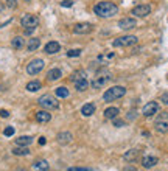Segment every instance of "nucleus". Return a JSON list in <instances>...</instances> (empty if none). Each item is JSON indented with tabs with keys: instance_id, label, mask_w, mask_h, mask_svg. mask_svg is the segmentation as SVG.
Wrapping results in <instances>:
<instances>
[{
	"instance_id": "39",
	"label": "nucleus",
	"mask_w": 168,
	"mask_h": 171,
	"mask_svg": "<svg viewBox=\"0 0 168 171\" xmlns=\"http://www.w3.org/2000/svg\"><path fill=\"white\" fill-rule=\"evenodd\" d=\"M135 118V112H129V115H128V120H134Z\"/></svg>"
},
{
	"instance_id": "9",
	"label": "nucleus",
	"mask_w": 168,
	"mask_h": 171,
	"mask_svg": "<svg viewBox=\"0 0 168 171\" xmlns=\"http://www.w3.org/2000/svg\"><path fill=\"white\" fill-rule=\"evenodd\" d=\"M111 75L107 73V75H98V76H95L93 78V81H92V87L93 89H101V87H104L109 81H111Z\"/></svg>"
},
{
	"instance_id": "17",
	"label": "nucleus",
	"mask_w": 168,
	"mask_h": 171,
	"mask_svg": "<svg viewBox=\"0 0 168 171\" xmlns=\"http://www.w3.org/2000/svg\"><path fill=\"white\" fill-rule=\"evenodd\" d=\"M31 143H33V137H30V135H22V137L16 138V145L17 146H28Z\"/></svg>"
},
{
	"instance_id": "38",
	"label": "nucleus",
	"mask_w": 168,
	"mask_h": 171,
	"mask_svg": "<svg viewBox=\"0 0 168 171\" xmlns=\"http://www.w3.org/2000/svg\"><path fill=\"white\" fill-rule=\"evenodd\" d=\"M37 143L42 146V145H45V143H47V138H45V137H41V138L37 140Z\"/></svg>"
},
{
	"instance_id": "6",
	"label": "nucleus",
	"mask_w": 168,
	"mask_h": 171,
	"mask_svg": "<svg viewBox=\"0 0 168 171\" xmlns=\"http://www.w3.org/2000/svg\"><path fill=\"white\" fill-rule=\"evenodd\" d=\"M134 44H137V37L135 36H129V34L120 36V37L114 39V42H112L114 47H131Z\"/></svg>"
},
{
	"instance_id": "21",
	"label": "nucleus",
	"mask_w": 168,
	"mask_h": 171,
	"mask_svg": "<svg viewBox=\"0 0 168 171\" xmlns=\"http://www.w3.org/2000/svg\"><path fill=\"white\" fill-rule=\"evenodd\" d=\"M118 114H120V111H118L117 107H107V109L104 111V117H106L107 120H114V118H117Z\"/></svg>"
},
{
	"instance_id": "23",
	"label": "nucleus",
	"mask_w": 168,
	"mask_h": 171,
	"mask_svg": "<svg viewBox=\"0 0 168 171\" xmlns=\"http://www.w3.org/2000/svg\"><path fill=\"white\" fill-rule=\"evenodd\" d=\"M123 157H125V160H126V162H134V160L139 157V150H129Z\"/></svg>"
},
{
	"instance_id": "11",
	"label": "nucleus",
	"mask_w": 168,
	"mask_h": 171,
	"mask_svg": "<svg viewBox=\"0 0 168 171\" xmlns=\"http://www.w3.org/2000/svg\"><path fill=\"white\" fill-rule=\"evenodd\" d=\"M157 112H159V104L156 101H150V103H147L145 106H143V115L145 117H153Z\"/></svg>"
},
{
	"instance_id": "19",
	"label": "nucleus",
	"mask_w": 168,
	"mask_h": 171,
	"mask_svg": "<svg viewBox=\"0 0 168 171\" xmlns=\"http://www.w3.org/2000/svg\"><path fill=\"white\" fill-rule=\"evenodd\" d=\"M33 168L37 169V171H49L50 165H49V162H47V160H37V162L33 163Z\"/></svg>"
},
{
	"instance_id": "30",
	"label": "nucleus",
	"mask_w": 168,
	"mask_h": 171,
	"mask_svg": "<svg viewBox=\"0 0 168 171\" xmlns=\"http://www.w3.org/2000/svg\"><path fill=\"white\" fill-rule=\"evenodd\" d=\"M81 52H83V50H80V48H73V50H68V52H67V56H68V58H78V56L81 55Z\"/></svg>"
},
{
	"instance_id": "15",
	"label": "nucleus",
	"mask_w": 168,
	"mask_h": 171,
	"mask_svg": "<svg viewBox=\"0 0 168 171\" xmlns=\"http://www.w3.org/2000/svg\"><path fill=\"white\" fill-rule=\"evenodd\" d=\"M36 120L39 121V123H49V121L52 120V114L49 111H39L36 114Z\"/></svg>"
},
{
	"instance_id": "2",
	"label": "nucleus",
	"mask_w": 168,
	"mask_h": 171,
	"mask_svg": "<svg viewBox=\"0 0 168 171\" xmlns=\"http://www.w3.org/2000/svg\"><path fill=\"white\" fill-rule=\"evenodd\" d=\"M125 93H126V89L123 86H114L104 92L103 98H104V101H115L118 98H122Z\"/></svg>"
},
{
	"instance_id": "35",
	"label": "nucleus",
	"mask_w": 168,
	"mask_h": 171,
	"mask_svg": "<svg viewBox=\"0 0 168 171\" xmlns=\"http://www.w3.org/2000/svg\"><path fill=\"white\" fill-rule=\"evenodd\" d=\"M68 171H92L90 168H68Z\"/></svg>"
},
{
	"instance_id": "27",
	"label": "nucleus",
	"mask_w": 168,
	"mask_h": 171,
	"mask_svg": "<svg viewBox=\"0 0 168 171\" xmlns=\"http://www.w3.org/2000/svg\"><path fill=\"white\" fill-rule=\"evenodd\" d=\"M75 87H76V90L84 92V90L89 87V83H87V80H86V78H83V80H78V81L75 83Z\"/></svg>"
},
{
	"instance_id": "1",
	"label": "nucleus",
	"mask_w": 168,
	"mask_h": 171,
	"mask_svg": "<svg viewBox=\"0 0 168 171\" xmlns=\"http://www.w3.org/2000/svg\"><path fill=\"white\" fill-rule=\"evenodd\" d=\"M93 13L100 17H114L118 13V6L112 2H98L93 6Z\"/></svg>"
},
{
	"instance_id": "36",
	"label": "nucleus",
	"mask_w": 168,
	"mask_h": 171,
	"mask_svg": "<svg viewBox=\"0 0 168 171\" xmlns=\"http://www.w3.org/2000/svg\"><path fill=\"white\" fill-rule=\"evenodd\" d=\"M0 117H2V118H6V117H10V112L5 111V109H2V111H0Z\"/></svg>"
},
{
	"instance_id": "41",
	"label": "nucleus",
	"mask_w": 168,
	"mask_h": 171,
	"mask_svg": "<svg viewBox=\"0 0 168 171\" xmlns=\"http://www.w3.org/2000/svg\"><path fill=\"white\" fill-rule=\"evenodd\" d=\"M2 11H3V3L0 2V13H2Z\"/></svg>"
},
{
	"instance_id": "33",
	"label": "nucleus",
	"mask_w": 168,
	"mask_h": 171,
	"mask_svg": "<svg viewBox=\"0 0 168 171\" xmlns=\"http://www.w3.org/2000/svg\"><path fill=\"white\" fill-rule=\"evenodd\" d=\"M6 6L8 8H16L17 6V0H6Z\"/></svg>"
},
{
	"instance_id": "20",
	"label": "nucleus",
	"mask_w": 168,
	"mask_h": 171,
	"mask_svg": "<svg viewBox=\"0 0 168 171\" xmlns=\"http://www.w3.org/2000/svg\"><path fill=\"white\" fill-rule=\"evenodd\" d=\"M81 114H83L84 117H90L92 114H95V104H92V103L84 104V106L81 107Z\"/></svg>"
},
{
	"instance_id": "18",
	"label": "nucleus",
	"mask_w": 168,
	"mask_h": 171,
	"mask_svg": "<svg viewBox=\"0 0 168 171\" xmlns=\"http://www.w3.org/2000/svg\"><path fill=\"white\" fill-rule=\"evenodd\" d=\"M39 47H41V39L33 37V39H30L28 44H27V50H28V52H34V50H37Z\"/></svg>"
},
{
	"instance_id": "4",
	"label": "nucleus",
	"mask_w": 168,
	"mask_h": 171,
	"mask_svg": "<svg viewBox=\"0 0 168 171\" xmlns=\"http://www.w3.org/2000/svg\"><path fill=\"white\" fill-rule=\"evenodd\" d=\"M37 103L45 111H49V109H58L59 107V103L56 101V98H55V96H52V95H42L41 98L37 100Z\"/></svg>"
},
{
	"instance_id": "40",
	"label": "nucleus",
	"mask_w": 168,
	"mask_h": 171,
	"mask_svg": "<svg viewBox=\"0 0 168 171\" xmlns=\"http://www.w3.org/2000/svg\"><path fill=\"white\" fill-rule=\"evenodd\" d=\"M125 171H137V169H135L134 166H131V165H128V166L125 168Z\"/></svg>"
},
{
	"instance_id": "37",
	"label": "nucleus",
	"mask_w": 168,
	"mask_h": 171,
	"mask_svg": "<svg viewBox=\"0 0 168 171\" xmlns=\"http://www.w3.org/2000/svg\"><path fill=\"white\" fill-rule=\"evenodd\" d=\"M114 120H115V118H114ZM114 125H115L117 128H120V126H123V125H125V121H122V120H115V121H114Z\"/></svg>"
},
{
	"instance_id": "26",
	"label": "nucleus",
	"mask_w": 168,
	"mask_h": 171,
	"mask_svg": "<svg viewBox=\"0 0 168 171\" xmlns=\"http://www.w3.org/2000/svg\"><path fill=\"white\" fill-rule=\"evenodd\" d=\"M13 154H16V156H28L30 150L27 148V146H17V148L13 150Z\"/></svg>"
},
{
	"instance_id": "22",
	"label": "nucleus",
	"mask_w": 168,
	"mask_h": 171,
	"mask_svg": "<svg viewBox=\"0 0 168 171\" xmlns=\"http://www.w3.org/2000/svg\"><path fill=\"white\" fill-rule=\"evenodd\" d=\"M11 45H13V48H16V50H20V48L25 45V41H23L22 36H16V37L11 41Z\"/></svg>"
},
{
	"instance_id": "32",
	"label": "nucleus",
	"mask_w": 168,
	"mask_h": 171,
	"mask_svg": "<svg viewBox=\"0 0 168 171\" xmlns=\"http://www.w3.org/2000/svg\"><path fill=\"white\" fill-rule=\"evenodd\" d=\"M3 134H5L6 137H11V135L14 134V128H13V126H8V128H5V131H3Z\"/></svg>"
},
{
	"instance_id": "28",
	"label": "nucleus",
	"mask_w": 168,
	"mask_h": 171,
	"mask_svg": "<svg viewBox=\"0 0 168 171\" xmlns=\"http://www.w3.org/2000/svg\"><path fill=\"white\" fill-rule=\"evenodd\" d=\"M39 89H41V83L36 81V80H34V81H30V83L27 84V90H28V92H37Z\"/></svg>"
},
{
	"instance_id": "24",
	"label": "nucleus",
	"mask_w": 168,
	"mask_h": 171,
	"mask_svg": "<svg viewBox=\"0 0 168 171\" xmlns=\"http://www.w3.org/2000/svg\"><path fill=\"white\" fill-rule=\"evenodd\" d=\"M55 93H56V96H58V98H67L70 92H68V89H67V87L61 86V87L55 89Z\"/></svg>"
},
{
	"instance_id": "14",
	"label": "nucleus",
	"mask_w": 168,
	"mask_h": 171,
	"mask_svg": "<svg viewBox=\"0 0 168 171\" xmlns=\"http://www.w3.org/2000/svg\"><path fill=\"white\" fill-rule=\"evenodd\" d=\"M142 165H143V168H153V166H156L157 165V157H154V156H145L142 159Z\"/></svg>"
},
{
	"instance_id": "34",
	"label": "nucleus",
	"mask_w": 168,
	"mask_h": 171,
	"mask_svg": "<svg viewBox=\"0 0 168 171\" xmlns=\"http://www.w3.org/2000/svg\"><path fill=\"white\" fill-rule=\"evenodd\" d=\"M160 101H162L163 104H166V106H168V92H165V93L160 96Z\"/></svg>"
},
{
	"instance_id": "42",
	"label": "nucleus",
	"mask_w": 168,
	"mask_h": 171,
	"mask_svg": "<svg viewBox=\"0 0 168 171\" xmlns=\"http://www.w3.org/2000/svg\"><path fill=\"white\" fill-rule=\"evenodd\" d=\"M25 2H30V0H25Z\"/></svg>"
},
{
	"instance_id": "16",
	"label": "nucleus",
	"mask_w": 168,
	"mask_h": 171,
	"mask_svg": "<svg viewBox=\"0 0 168 171\" xmlns=\"http://www.w3.org/2000/svg\"><path fill=\"white\" fill-rule=\"evenodd\" d=\"M59 78H62V72L59 68H52V70H49V73H47V80L49 81H56Z\"/></svg>"
},
{
	"instance_id": "10",
	"label": "nucleus",
	"mask_w": 168,
	"mask_h": 171,
	"mask_svg": "<svg viewBox=\"0 0 168 171\" xmlns=\"http://www.w3.org/2000/svg\"><path fill=\"white\" fill-rule=\"evenodd\" d=\"M93 27H92V23L89 22H83V23H76V25L73 27V33L75 34H89L92 33Z\"/></svg>"
},
{
	"instance_id": "8",
	"label": "nucleus",
	"mask_w": 168,
	"mask_h": 171,
	"mask_svg": "<svg viewBox=\"0 0 168 171\" xmlns=\"http://www.w3.org/2000/svg\"><path fill=\"white\" fill-rule=\"evenodd\" d=\"M151 13V6L147 5V3H143V5H137L135 8H132L131 14L135 16V17H147L148 14Z\"/></svg>"
},
{
	"instance_id": "29",
	"label": "nucleus",
	"mask_w": 168,
	"mask_h": 171,
	"mask_svg": "<svg viewBox=\"0 0 168 171\" xmlns=\"http://www.w3.org/2000/svg\"><path fill=\"white\" fill-rule=\"evenodd\" d=\"M83 78H86V72L84 70H78V72H75L73 73V75H72V81H73V83H76L78 80H83Z\"/></svg>"
},
{
	"instance_id": "25",
	"label": "nucleus",
	"mask_w": 168,
	"mask_h": 171,
	"mask_svg": "<svg viewBox=\"0 0 168 171\" xmlns=\"http://www.w3.org/2000/svg\"><path fill=\"white\" fill-rule=\"evenodd\" d=\"M70 140H72V134H70V132H59V134H58V142H59V143L65 145V143H68Z\"/></svg>"
},
{
	"instance_id": "13",
	"label": "nucleus",
	"mask_w": 168,
	"mask_h": 171,
	"mask_svg": "<svg viewBox=\"0 0 168 171\" xmlns=\"http://www.w3.org/2000/svg\"><path fill=\"white\" fill-rule=\"evenodd\" d=\"M59 50H61V45H59L56 41H50L49 44L44 47V52H45L47 55H55V53H58Z\"/></svg>"
},
{
	"instance_id": "7",
	"label": "nucleus",
	"mask_w": 168,
	"mask_h": 171,
	"mask_svg": "<svg viewBox=\"0 0 168 171\" xmlns=\"http://www.w3.org/2000/svg\"><path fill=\"white\" fill-rule=\"evenodd\" d=\"M45 62L42 59H33L28 65H27V73L28 75H37V73H41V70L44 68Z\"/></svg>"
},
{
	"instance_id": "3",
	"label": "nucleus",
	"mask_w": 168,
	"mask_h": 171,
	"mask_svg": "<svg viewBox=\"0 0 168 171\" xmlns=\"http://www.w3.org/2000/svg\"><path fill=\"white\" fill-rule=\"evenodd\" d=\"M20 25L25 30H36V27L39 25V17L34 14H23L20 19Z\"/></svg>"
},
{
	"instance_id": "5",
	"label": "nucleus",
	"mask_w": 168,
	"mask_h": 171,
	"mask_svg": "<svg viewBox=\"0 0 168 171\" xmlns=\"http://www.w3.org/2000/svg\"><path fill=\"white\" fill-rule=\"evenodd\" d=\"M154 126H156V131L157 132H168V112H160L154 121Z\"/></svg>"
},
{
	"instance_id": "12",
	"label": "nucleus",
	"mask_w": 168,
	"mask_h": 171,
	"mask_svg": "<svg viewBox=\"0 0 168 171\" xmlns=\"http://www.w3.org/2000/svg\"><path fill=\"white\" fill-rule=\"evenodd\" d=\"M135 25H137V22H135L134 17H125V19H122V20L118 22V27L122 28V30H125V31L132 30Z\"/></svg>"
},
{
	"instance_id": "31",
	"label": "nucleus",
	"mask_w": 168,
	"mask_h": 171,
	"mask_svg": "<svg viewBox=\"0 0 168 171\" xmlns=\"http://www.w3.org/2000/svg\"><path fill=\"white\" fill-rule=\"evenodd\" d=\"M61 6H62V8H70V6H73V0H62V2H61Z\"/></svg>"
}]
</instances>
